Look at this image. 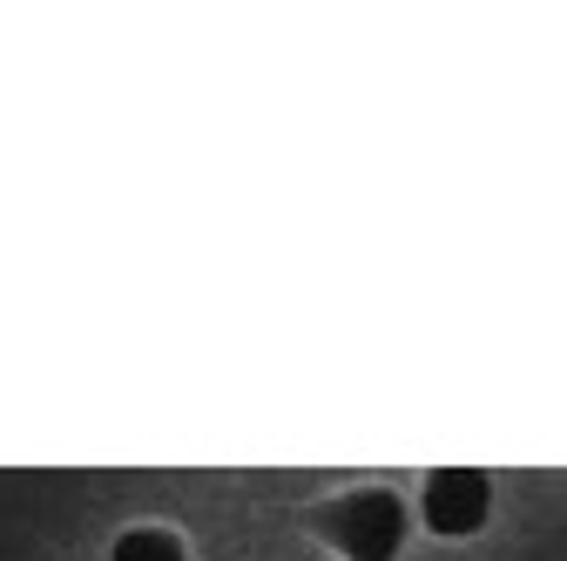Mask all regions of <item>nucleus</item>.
Segmentation results:
<instances>
[{"instance_id": "3", "label": "nucleus", "mask_w": 567, "mask_h": 561, "mask_svg": "<svg viewBox=\"0 0 567 561\" xmlns=\"http://www.w3.org/2000/svg\"><path fill=\"white\" fill-rule=\"evenodd\" d=\"M115 561H183V541L163 534V528H135L115 541Z\"/></svg>"}, {"instance_id": "1", "label": "nucleus", "mask_w": 567, "mask_h": 561, "mask_svg": "<svg viewBox=\"0 0 567 561\" xmlns=\"http://www.w3.org/2000/svg\"><path fill=\"white\" fill-rule=\"evenodd\" d=\"M318 534L351 554V561H392L405 541V508L385 494V487H365V494H344L318 514Z\"/></svg>"}, {"instance_id": "2", "label": "nucleus", "mask_w": 567, "mask_h": 561, "mask_svg": "<svg viewBox=\"0 0 567 561\" xmlns=\"http://www.w3.org/2000/svg\"><path fill=\"white\" fill-rule=\"evenodd\" d=\"M486 508H493V487L473 467H440L425 480V528L433 534H473L486 521Z\"/></svg>"}]
</instances>
